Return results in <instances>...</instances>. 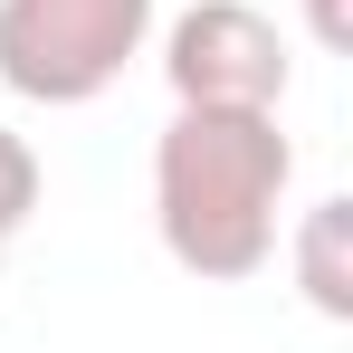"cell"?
I'll list each match as a JSON object with an SVG mask.
<instances>
[{
	"label": "cell",
	"instance_id": "5b68a950",
	"mask_svg": "<svg viewBox=\"0 0 353 353\" xmlns=\"http://www.w3.org/2000/svg\"><path fill=\"white\" fill-rule=\"evenodd\" d=\"M29 210H39V153H29V134L0 124V239L29 230Z\"/></svg>",
	"mask_w": 353,
	"mask_h": 353
},
{
	"label": "cell",
	"instance_id": "7a4b0ae2",
	"mask_svg": "<svg viewBox=\"0 0 353 353\" xmlns=\"http://www.w3.org/2000/svg\"><path fill=\"white\" fill-rule=\"evenodd\" d=\"M153 39V0H0V86L29 105H96Z\"/></svg>",
	"mask_w": 353,
	"mask_h": 353
},
{
	"label": "cell",
	"instance_id": "8992f818",
	"mask_svg": "<svg viewBox=\"0 0 353 353\" xmlns=\"http://www.w3.org/2000/svg\"><path fill=\"white\" fill-rule=\"evenodd\" d=\"M305 19H315L325 48H353V10H344V0H305Z\"/></svg>",
	"mask_w": 353,
	"mask_h": 353
},
{
	"label": "cell",
	"instance_id": "3957f363",
	"mask_svg": "<svg viewBox=\"0 0 353 353\" xmlns=\"http://www.w3.org/2000/svg\"><path fill=\"white\" fill-rule=\"evenodd\" d=\"M163 77H172V105H258V115H277L287 105V39L248 0H191L163 29Z\"/></svg>",
	"mask_w": 353,
	"mask_h": 353
},
{
	"label": "cell",
	"instance_id": "6da1fadb",
	"mask_svg": "<svg viewBox=\"0 0 353 353\" xmlns=\"http://www.w3.org/2000/svg\"><path fill=\"white\" fill-rule=\"evenodd\" d=\"M296 181V143L258 105H172L153 143V230L172 268L230 287L277 258V210Z\"/></svg>",
	"mask_w": 353,
	"mask_h": 353
},
{
	"label": "cell",
	"instance_id": "52a82bcc",
	"mask_svg": "<svg viewBox=\"0 0 353 353\" xmlns=\"http://www.w3.org/2000/svg\"><path fill=\"white\" fill-rule=\"evenodd\" d=\"M0 258H10V239H0Z\"/></svg>",
	"mask_w": 353,
	"mask_h": 353
},
{
	"label": "cell",
	"instance_id": "277c9868",
	"mask_svg": "<svg viewBox=\"0 0 353 353\" xmlns=\"http://www.w3.org/2000/svg\"><path fill=\"white\" fill-rule=\"evenodd\" d=\"M296 287L315 315L353 325V201H315L296 220Z\"/></svg>",
	"mask_w": 353,
	"mask_h": 353
}]
</instances>
